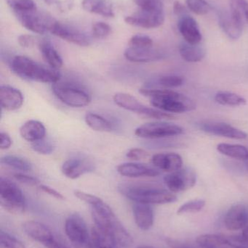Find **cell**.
Returning a JSON list of instances; mask_svg holds the SVG:
<instances>
[{
	"label": "cell",
	"mask_w": 248,
	"mask_h": 248,
	"mask_svg": "<svg viewBox=\"0 0 248 248\" xmlns=\"http://www.w3.org/2000/svg\"><path fill=\"white\" fill-rule=\"evenodd\" d=\"M44 1H45L46 4L51 5V4H54V3H56L58 0H44Z\"/></svg>",
	"instance_id": "cell-55"
},
{
	"label": "cell",
	"mask_w": 248,
	"mask_h": 248,
	"mask_svg": "<svg viewBox=\"0 0 248 248\" xmlns=\"http://www.w3.org/2000/svg\"><path fill=\"white\" fill-rule=\"evenodd\" d=\"M184 80L183 77L179 76H165L159 78L157 83L159 85L165 89L175 88L183 85Z\"/></svg>",
	"instance_id": "cell-41"
},
{
	"label": "cell",
	"mask_w": 248,
	"mask_h": 248,
	"mask_svg": "<svg viewBox=\"0 0 248 248\" xmlns=\"http://www.w3.org/2000/svg\"><path fill=\"white\" fill-rule=\"evenodd\" d=\"M112 33V28L107 23L103 22H97L93 26L92 34L95 39H103Z\"/></svg>",
	"instance_id": "cell-43"
},
{
	"label": "cell",
	"mask_w": 248,
	"mask_h": 248,
	"mask_svg": "<svg viewBox=\"0 0 248 248\" xmlns=\"http://www.w3.org/2000/svg\"><path fill=\"white\" fill-rule=\"evenodd\" d=\"M186 8H185L183 4L181 1L176 0L173 4V12H174L175 14L181 17L186 15Z\"/></svg>",
	"instance_id": "cell-53"
},
{
	"label": "cell",
	"mask_w": 248,
	"mask_h": 248,
	"mask_svg": "<svg viewBox=\"0 0 248 248\" xmlns=\"http://www.w3.org/2000/svg\"><path fill=\"white\" fill-rule=\"evenodd\" d=\"M86 124L94 131L109 132L114 128L113 124L103 116L94 113H87L84 118Z\"/></svg>",
	"instance_id": "cell-31"
},
{
	"label": "cell",
	"mask_w": 248,
	"mask_h": 248,
	"mask_svg": "<svg viewBox=\"0 0 248 248\" xmlns=\"http://www.w3.org/2000/svg\"><path fill=\"white\" fill-rule=\"evenodd\" d=\"M149 156V153L146 150L141 148H132L128 150L126 154V157L131 160H139L147 158Z\"/></svg>",
	"instance_id": "cell-47"
},
{
	"label": "cell",
	"mask_w": 248,
	"mask_h": 248,
	"mask_svg": "<svg viewBox=\"0 0 248 248\" xmlns=\"http://www.w3.org/2000/svg\"><path fill=\"white\" fill-rule=\"evenodd\" d=\"M116 170L119 174L126 177H155L160 174L157 168L137 163H125L119 165Z\"/></svg>",
	"instance_id": "cell-17"
},
{
	"label": "cell",
	"mask_w": 248,
	"mask_h": 248,
	"mask_svg": "<svg viewBox=\"0 0 248 248\" xmlns=\"http://www.w3.org/2000/svg\"><path fill=\"white\" fill-rule=\"evenodd\" d=\"M224 224L231 231L244 229L248 224V208L242 204L233 205L224 217Z\"/></svg>",
	"instance_id": "cell-16"
},
{
	"label": "cell",
	"mask_w": 248,
	"mask_h": 248,
	"mask_svg": "<svg viewBox=\"0 0 248 248\" xmlns=\"http://www.w3.org/2000/svg\"><path fill=\"white\" fill-rule=\"evenodd\" d=\"M23 228L29 237L43 246L55 235L53 232L48 226L38 221H26L23 224Z\"/></svg>",
	"instance_id": "cell-23"
},
{
	"label": "cell",
	"mask_w": 248,
	"mask_h": 248,
	"mask_svg": "<svg viewBox=\"0 0 248 248\" xmlns=\"http://www.w3.org/2000/svg\"><path fill=\"white\" fill-rule=\"evenodd\" d=\"M52 90L55 97L69 107L84 108L88 106L92 100L87 90L72 83L58 81L52 84Z\"/></svg>",
	"instance_id": "cell-5"
},
{
	"label": "cell",
	"mask_w": 248,
	"mask_h": 248,
	"mask_svg": "<svg viewBox=\"0 0 248 248\" xmlns=\"http://www.w3.org/2000/svg\"><path fill=\"white\" fill-rule=\"evenodd\" d=\"M32 147L36 153L42 155L51 154V153H53L54 150H55L54 144L51 141H47L44 139L32 143Z\"/></svg>",
	"instance_id": "cell-44"
},
{
	"label": "cell",
	"mask_w": 248,
	"mask_h": 248,
	"mask_svg": "<svg viewBox=\"0 0 248 248\" xmlns=\"http://www.w3.org/2000/svg\"><path fill=\"white\" fill-rule=\"evenodd\" d=\"M1 163L11 169L23 172L30 171L32 169V165L29 160L18 156H4L1 158Z\"/></svg>",
	"instance_id": "cell-35"
},
{
	"label": "cell",
	"mask_w": 248,
	"mask_h": 248,
	"mask_svg": "<svg viewBox=\"0 0 248 248\" xmlns=\"http://www.w3.org/2000/svg\"><path fill=\"white\" fill-rule=\"evenodd\" d=\"M132 212L138 228L147 231L152 227L154 223V212L150 205L135 202L132 207Z\"/></svg>",
	"instance_id": "cell-24"
},
{
	"label": "cell",
	"mask_w": 248,
	"mask_h": 248,
	"mask_svg": "<svg viewBox=\"0 0 248 248\" xmlns=\"http://www.w3.org/2000/svg\"><path fill=\"white\" fill-rule=\"evenodd\" d=\"M183 129L176 124L167 122H150L140 125L135 130V134L140 138L162 139L180 135Z\"/></svg>",
	"instance_id": "cell-9"
},
{
	"label": "cell",
	"mask_w": 248,
	"mask_h": 248,
	"mask_svg": "<svg viewBox=\"0 0 248 248\" xmlns=\"http://www.w3.org/2000/svg\"><path fill=\"white\" fill-rule=\"evenodd\" d=\"M15 14L23 27L39 34H45L50 31L55 21L50 16L39 13L37 9L30 11L17 12Z\"/></svg>",
	"instance_id": "cell-10"
},
{
	"label": "cell",
	"mask_w": 248,
	"mask_h": 248,
	"mask_svg": "<svg viewBox=\"0 0 248 248\" xmlns=\"http://www.w3.org/2000/svg\"><path fill=\"white\" fill-rule=\"evenodd\" d=\"M118 189L122 195L135 202L162 205L177 201L173 192L153 185L125 183L119 185Z\"/></svg>",
	"instance_id": "cell-3"
},
{
	"label": "cell",
	"mask_w": 248,
	"mask_h": 248,
	"mask_svg": "<svg viewBox=\"0 0 248 248\" xmlns=\"http://www.w3.org/2000/svg\"><path fill=\"white\" fill-rule=\"evenodd\" d=\"M35 38L32 35L23 34L18 37V43L22 47H32L35 45Z\"/></svg>",
	"instance_id": "cell-50"
},
{
	"label": "cell",
	"mask_w": 248,
	"mask_h": 248,
	"mask_svg": "<svg viewBox=\"0 0 248 248\" xmlns=\"http://www.w3.org/2000/svg\"><path fill=\"white\" fill-rule=\"evenodd\" d=\"M181 56L186 62H198L202 61L206 55V51L198 45H191L184 42L179 46Z\"/></svg>",
	"instance_id": "cell-28"
},
{
	"label": "cell",
	"mask_w": 248,
	"mask_h": 248,
	"mask_svg": "<svg viewBox=\"0 0 248 248\" xmlns=\"http://www.w3.org/2000/svg\"><path fill=\"white\" fill-rule=\"evenodd\" d=\"M128 61L134 62H150L160 61L164 55L160 51L151 48H136L128 46L124 52Z\"/></svg>",
	"instance_id": "cell-20"
},
{
	"label": "cell",
	"mask_w": 248,
	"mask_h": 248,
	"mask_svg": "<svg viewBox=\"0 0 248 248\" xmlns=\"http://www.w3.org/2000/svg\"><path fill=\"white\" fill-rule=\"evenodd\" d=\"M90 235L93 248H116L117 246L109 234L96 225L91 229Z\"/></svg>",
	"instance_id": "cell-32"
},
{
	"label": "cell",
	"mask_w": 248,
	"mask_h": 248,
	"mask_svg": "<svg viewBox=\"0 0 248 248\" xmlns=\"http://www.w3.org/2000/svg\"><path fill=\"white\" fill-rule=\"evenodd\" d=\"M196 173L189 169H181L165 176L164 182L173 193L185 192L196 185Z\"/></svg>",
	"instance_id": "cell-12"
},
{
	"label": "cell",
	"mask_w": 248,
	"mask_h": 248,
	"mask_svg": "<svg viewBox=\"0 0 248 248\" xmlns=\"http://www.w3.org/2000/svg\"><path fill=\"white\" fill-rule=\"evenodd\" d=\"M39 48L42 58L50 68L58 70L63 66L61 55L49 41L44 40L39 42Z\"/></svg>",
	"instance_id": "cell-27"
},
{
	"label": "cell",
	"mask_w": 248,
	"mask_h": 248,
	"mask_svg": "<svg viewBox=\"0 0 248 248\" xmlns=\"http://www.w3.org/2000/svg\"><path fill=\"white\" fill-rule=\"evenodd\" d=\"M8 4L14 13L37 9L33 0H8Z\"/></svg>",
	"instance_id": "cell-39"
},
{
	"label": "cell",
	"mask_w": 248,
	"mask_h": 248,
	"mask_svg": "<svg viewBox=\"0 0 248 248\" xmlns=\"http://www.w3.org/2000/svg\"><path fill=\"white\" fill-rule=\"evenodd\" d=\"M39 188H40V189H42L44 192H45V193L53 197V198H56V199L64 200V197L62 194L60 193L59 192L55 190L53 188L50 187V186H46V185H40Z\"/></svg>",
	"instance_id": "cell-51"
},
{
	"label": "cell",
	"mask_w": 248,
	"mask_h": 248,
	"mask_svg": "<svg viewBox=\"0 0 248 248\" xmlns=\"http://www.w3.org/2000/svg\"><path fill=\"white\" fill-rule=\"evenodd\" d=\"M0 138H1V142H0V148L1 150H7L11 147L12 141L11 137H10L7 133L1 132L0 134Z\"/></svg>",
	"instance_id": "cell-52"
},
{
	"label": "cell",
	"mask_w": 248,
	"mask_h": 248,
	"mask_svg": "<svg viewBox=\"0 0 248 248\" xmlns=\"http://www.w3.org/2000/svg\"><path fill=\"white\" fill-rule=\"evenodd\" d=\"M96 169L93 159L84 155L70 157L63 163L61 171L68 179H77L85 173H91Z\"/></svg>",
	"instance_id": "cell-11"
},
{
	"label": "cell",
	"mask_w": 248,
	"mask_h": 248,
	"mask_svg": "<svg viewBox=\"0 0 248 248\" xmlns=\"http://www.w3.org/2000/svg\"><path fill=\"white\" fill-rule=\"evenodd\" d=\"M141 10L148 11L164 10L161 0H134Z\"/></svg>",
	"instance_id": "cell-45"
},
{
	"label": "cell",
	"mask_w": 248,
	"mask_h": 248,
	"mask_svg": "<svg viewBox=\"0 0 248 248\" xmlns=\"http://www.w3.org/2000/svg\"><path fill=\"white\" fill-rule=\"evenodd\" d=\"M197 243L202 248H230L227 237L218 234H202L197 238Z\"/></svg>",
	"instance_id": "cell-29"
},
{
	"label": "cell",
	"mask_w": 248,
	"mask_h": 248,
	"mask_svg": "<svg viewBox=\"0 0 248 248\" xmlns=\"http://www.w3.org/2000/svg\"><path fill=\"white\" fill-rule=\"evenodd\" d=\"M65 232L74 248H93L91 235L84 220L79 214H72L66 220Z\"/></svg>",
	"instance_id": "cell-8"
},
{
	"label": "cell",
	"mask_w": 248,
	"mask_h": 248,
	"mask_svg": "<svg viewBox=\"0 0 248 248\" xmlns=\"http://www.w3.org/2000/svg\"><path fill=\"white\" fill-rule=\"evenodd\" d=\"M137 248H155L152 247V246H139V247H138Z\"/></svg>",
	"instance_id": "cell-56"
},
{
	"label": "cell",
	"mask_w": 248,
	"mask_h": 248,
	"mask_svg": "<svg viewBox=\"0 0 248 248\" xmlns=\"http://www.w3.org/2000/svg\"><path fill=\"white\" fill-rule=\"evenodd\" d=\"M44 246L47 248H70L56 234H55L49 241L47 242Z\"/></svg>",
	"instance_id": "cell-49"
},
{
	"label": "cell",
	"mask_w": 248,
	"mask_h": 248,
	"mask_svg": "<svg viewBox=\"0 0 248 248\" xmlns=\"http://www.w3.org/2000/svg\"><path fill=\"white\" fill-rule=\"evenodd\" d=\"M205 201L204 200H195L189 201L182 205L178 210L177 214L182 215L183 214H195L199 212L205 207Z\"/></svg>",
	"instance_id": "cell-37"
},
{
	"label": "cell",
	"mask_w": 248,
	"mask_h": 248,
	"mask_svg": "<svg viewBox=\"0 0 248 248\" xmlns=\"http://www.w3.org/2000/svg\"><path fill=\"white\" fill-rule=\"evenodd\" d=\"M227 239L233 248H248V226L243 229L241 234L230 236Z\"/></svg>",
	"instance_id": "cell-38"
},
{
	"label": "cell",
	"mask_w": 248,
	"mask_h": 248,
	"mask_svg": "<svg viewBox=\"0 0 248 248\" xmlns=\"http://www.w3.org/2000/svg\"><path fill=\"white\" fill-rule=\"evenodd\" d=\"M215 100L218 104L231 106V107L246 106L247 103L244 97H241L239 94L228 93V92H221L217 93L215 96Z\"/></svg>",
	"instance_id": "cell-34"
},
{
	"label": "cell",
	"mask_w": 248,
	"mask_h": 248,
	"mask_svg": "<svg viewBox=\"0 0 248 248\" xmlns=\"http://www.w3.org/2000/svg\"><path fill=\"white\" fill-rule=\"evenodd\" d=\"M128 45L131 47L151 48L153 47V40L147 35L137 34L131 37Z\"/></svg>",
	"instance_id": "cell-42"
},
{
	"label": "cell",
	"mask_w": 248,
	"mask_h": 248,
	"mask_svg": "<svg viewBox=\"0 0 248 248\" xmlns=\"http://www.w3.org/2000/svg\"><path fill=\"white\" fill-rule=\"evenodd\" d=\"M114 102L116 106L128 111L151 118L157 120H171L175 116L168 113H165L158 109L147 107L135 97L128 93H117L114 95Z\"/></svg>",
	"instance_id": "cell-7"
},
{
	"label": "cell",
	"mask_w": 248,
	"mask_h": 248,
	"mask_svg": "<svg viewBox=\"0 0 248 248\" xmlns=\"http://www.w3.org/2000/svg\"><path fill=\"white\" fill-rule=\"evenodd\" d=\"M168 244L171 248H194L188 246V245H185L183 243H181L179 242L172 240H169Z\"/></svg>",
	"instance_id": "cell-54"
},
{
	"label": "cell",
	"mask_w": 248,
	"mask_h": 248,
	"mask_svg": "<svg viewBox=\"0 0 248 248\" xmlns=\"http://www.w3.org/2000/svg\"><path fill=\"white\" fill-rule=\"evenodd\" d=\"M15 179L18 181L20 183L25 184L26 185H30V186H35L39 183V181L36 178L33 176H28L22 173H17L14 174Z\"/></svg>",
	"instance_id": "cell-48"
},
{
	"label": "cell",
	"mask_w": 248,
	"mask_h": 248,
	"mask_svg": "<svg viewBox=\"0 0 248 248\" xmlns=\"http://www.w3.org/2000/svg\"><path fill=\"white\" fill-rule=\"evenodd\" d=\"M178 28L186 42L191 45H198L202 40V33L196 20L188 16H182L179 18Z\"/></svg>",
	"instance_id": "cell-18"
},
{
	"label": "cell",
	"mask_w": 248,
	"mask_h": 248,
	"mask_svg": "<svg viewBox=\"0 0 248 248\" xmlns=\"http://www.w3.org/2000/svg\"><path fill=\"white\" fill-rule=\"evenodd\" d=\"M217 150L224 155L237 160H246L248 159V149L240 144L221 143L217 146Z\"/></svg>",
	"instance_id": "cell-30"
},
{
	"label": "cell",
	"mask_w": 248,
	"mask_h": 248,
	"mask_svg": "<svg viewBox=\"0 0 248 248\" xmlns=\"http://www.w3.org/2000/svg\"><path fill=\"white\" fill-rule=\"evenodd\" d=\"M125 21L131 26L144 29H154L160 27L164 23V10L159 11H148V10H140L138 13L132 16H127Z\"/></svg>",
	"instance_id": "cell-14"
},
{
	"label": "cell",
	"mask_w": 248,
	"mask_h": 248,
	"mask_svg": "<svg viewBox=\"0 0 248 248\" xmlns=\"http://www.w3.org/2000/svg\"><path fill=\"white\" fill-rule=\"evenodd\" d=\"M0 248H26L24 245L8 233L1 230Z\"/></svg>",
	"instance_id": "cell-40"
},
{
	"label": "cell",
	"mask_w": 248,
	"mask_h": 248,
	"mask_svg": "<svg viewBox=\"0 0 248 248\" xmlns=\"http://www.w3.org/2000/svg\"><path fill=\"white\" fill-rule=\"evenodd\" d=\"M201 128L208 134L233 140H246L248 137V134L244 131L223 122H206L202 124Z\"/></svg>",
	"instance_id": "cell-15"
},
{
	"label": "cell",
	"mask_w": 248,
	"mask_h": 248,
	"mask_svg": "<svg viewBox=\"0 0 248 248\" xmlns=\"http://www.w3.org/2000/svg\"><path fill=\"white\" fill-rule=\"evenodd\" d=\"M139 93L151 98L153 107L164 112L183 113L196 109L194 100L173 90L145 87L140 89Z\"/></svg>",
	"instance_id": "cell-2"
},
{
	"label": "cell",
	"mask_w": 248,
	"mask_h": 248,
	"mask_svg": "<svg viewBox=\"0 0 248 248\" xmlns=\"http://www.w3.org/2000/svg\"><path fill=\"white\" fill-rule=\"evenodd\" d=\"M74 195H75L76 198H78L80 201H84L86 203L89 204L90 206L96 205V204L99 203V202L102 201L99 197L91 195V194L86 193V192H83V191H74Z\"/></svg>",
	"instance_id": "cell-46"
},
{
	"label": "cell",
	"mask_w": 248,
	"mask_h": 248,
	"mask_svg": "<svg viewBox=\"0 0 248 248\" xmlns=\"http://www.w3.org/2000/svg\"><path fill=\"white\" fill-rule=\"evenodd\" d=\"M186 3L191 11L199 16L208 14L211 10V5L205 0H186Z\"/></svg>",
	"instance_id": "cell-36"
},
{
	"label": "cell",
	"mask_w": 248,
	"mask_h": 248,
	"mask_svg": "<svg viewBox=\"0 0 248 248\" xmlns=\"http://www.w3.org/2000/svg\"><path fill=\"white\" fill-rule=\"evenodd\" d=\"M0 103L4 110L13 111L21 107L23 103V96L21 92L10 86L0 87Z\"/></svg>",
	"instance_id": "cell-21"
},
{
	"label": "cell",
	"mask_w": 248,
	"mask_h": 248,
	"mask_svg": "<svg viewBox=\"0 0 248 248\" xmlns=\"http://www.w3.org/2000/svg\"><path fill=\"white\" fill-rule=\"evenodd\" d=\"M0 204L12 214H23L26 209V198L21 189L4 177L0 178Z\"/></svg>",
	"instance_id": "cell-6"
},
{
	"label": "cell",
	"mask_w": 248,
	"mask_h": 248,
	"mask_svg": "<svg viewBox=\"0 0 248 248\" xmlns=\"http://www.w3.org/2000/svg\"></svg>",
	"instance_id": "cell-58"
},
{
	"label": "cell",
	"mask_w": 248,
	"mask_h": 248,
	"mask_svg": "<svg viewBox=\"0 0 248 248\" xmlns=\"http://www.w3.org/2000/svg\"><path fill=\"white\" fill-rule=\"evenodd\" d=\"M50 33L66 42L80 46H88L91 45L90 36L75 27L64 24L55 20L51 27Z\"/></svg>",
	"instance_id": "cell-13"
},
{
	"label": "cell",
	"mask_w": 248,
	"mask_h": 248,
	"mask_svg": "<svg viewBox=\"0 0 248 248\" xmlns=\"http://www.w3.org/2000/svg\"><path fill=\"white\" fill-rule=\"evenodd\" d=\"M151 162L159 170L172 172L180 170L183 166V160L180 155L175 153H163L154 155Z\"/></svg>",
	"instance_id": "cell-19"
},
{
	"label": "cell",
	"mask_w": 248,
	"mask_h": 248,
	"mask_svg": "<svg viewBox=\"0 0 248 248\" xmlns=\"http://www.w3.org/2000/svg\"><path fill=\"white\" fill-rule=\"evenodd\" d=\"M230 12L236 20L246 26L248 24V1L247 0H230Z\"/></svg>",
	"instance_id": "cell-33"
},
{
	"label": "cell",
	"mask_w": 248,
	"mask_h": 248,
	"mask_svg": "<svg viewBox=\"0 0 248 248\" xmlns=\"http://www.w3.org/2000/svg\"><path fill=\"white\" fill-rule=\"evenodd\" d=\"M82 6L88 13L106 17L115 16L113 6L109 0H83Z\"/></svg>",
	"instance_id": "cell-26"
},
{
	"label": "cell",
	"mask_w": 248,
	"mask_h": 248,
	"mask_svg": "<svg viewBox=\"0 0 248 248\" xmlns=\"http://www.w3.org/2000/svg\"><path fill=\"white\" fill-rule=\"evenodd\" d=\"M218 19L220 26L230 39L237 40L241 37L244 26L236 20L230 10L220 12Z\"/></svg>",
	"instance_id": "cell-22"
},
{
	"label": "cell",
	"mask_w": 248,
	"mask_h": 248,
	"mask_svg": "<svg viewBox=\"0 0 248 248\" xmlns=\"http://www.w3.org/2000/svg\"><path fill=\"white\" fill-rule=\"evenodd\" d=\"M20 134L26 141L33 143L45 139L46 128L39 121H28L20 127Z\"/></svg>",
	"instance_id": "cell-25"
},
{
	"label": "cell",
	"mask_w": 248,
	"mask_h": 248,
	"mask_svg": "<svg viewBox=\"0 0 248 248\" xmlns=\"http://www.w3.org/2000/svg\"><path fill=\"white\" fill-rule=\"evenodd\" d=\"M91 214L95 225L109 234L117 246L129 247L132 245L131 234L116 218L112 208L103 201L92 205Z\"/></svg>",
	"instance_id": "cell-1"
},
{
	"label": "cell",
	"mask_w": 248,
	"mask_h": 248,
	"mask_svg": "<svg viewBox=\"0 0 248 248\" xmlns=\"http://www.w3.org/2000/svg\"><path fill=\"white\" fill-rule=\"evenodd\" d=\"M245 162H246V169H247L248 171V160H245Z\"/></svg>",
	"instance_id": "cell-57"
},
{
	"label": "cell",
	"mask_w": 248,
	"mask_h": 248,
	"mask_svg": "<svg viewBox=\"0 0 248 248\" xmlns=\"http://www.w3.org/2000/svg\"><path fill=\"white\" fill-rule=\"evenodd\" d=\"M11 69L17 77L28 81L53 84L61 79V75L58 70L47 68L23 55L13 58Z\"/></svg>",
	"instance_id": "cell-4"
}]
</instances>
